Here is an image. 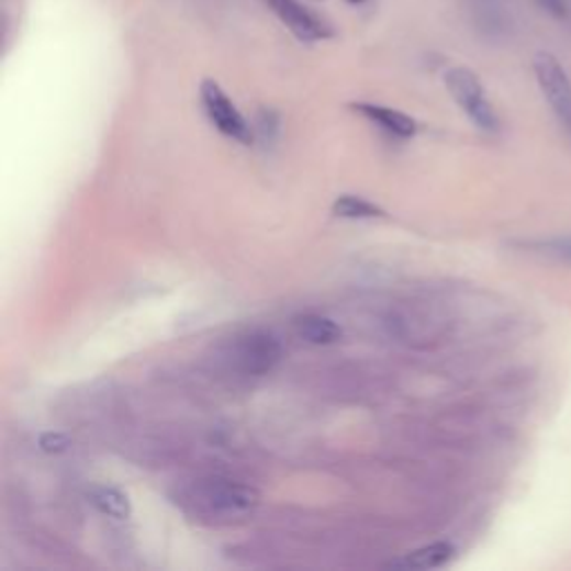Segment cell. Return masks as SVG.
I'll return each mask as SVG.
<instances>
[{
	"mask_svg": "<svg viewBox=\"0 0 571 571\" xmlns=\"http://www.w3.org/2000/svg\"><path fill=\"white\" fill-rule=\"evenodd\" d=\"M538 5H540L545 12H549L551 16H556V19H564V16H567L564 0H538Z\"/></svg>",
	"mask_w": 571,
	"mask_h": 571,
	"instance_id": "4fadbf2b",
	"label": "cell"
},
{
	"mask_svg": "<svg viewBox=\"0 0 571 571\" xmlns=\"http://www.w3.org/2000/svg\"><path fill=\"white\" fill-rule=\"evenodd\" d=\"M333 214L339 220H376V217H384L387 212L362 197L342 194L333 203Z\"/></svg>",
	"mask_w": 571,
	"mask_h": 571,
	"instance_id": "30bf717a",
	"label": "cell"
},
{
	"mask_svg": "<svg viewBox=\"0 0 571 571\" xmlns=\"http://www.w3.org/2000/svg\"><path fill=\"white\" fill-rule=\"evenodd\" d=\"M199 94H201L203 110H205L208 119L212 121V125L217 127L222 134L244 143V146H250L253 130H250L248 121L242 116V112L235 108V103L228 99V94L222 90V86L205 79L201 83Z\"/></svg>",
	"mask_w": 571,
	"mask_h": 571,
	"instance_id": "7a4b0ae2",
	"label": "cell"
},
{
	"mask_svg": "<svg viewBox=\"0 0 571 571\" xmlns=\"http://www.w3.org/2000/svg\"><path fill=\"white\" fill-rule=\"evenodd\" d=\"M67 445H69V440L65 438V436H60V434H47V436H43L41 438V447L45 449V451H65L67 449Z\"/></svg>",
	"mask_w": 571,
	"mask_h": 571,
	"instance_id": "7c38bea8",
	"label": "cell"
},
{
	"mask_svg": "<svg viewBox=\"0 0 571 571\" xmlns=\"http://www.w3.org/2000/svg\"><path fill=\"white\" fill-rule=\"evenodd\" d=\"M348 3H355V5H357V3H365V0H348Z\"/></svg>",
	"mask_w": 571,
	"mask_h": 571,
	"instance_id": "5bb4252c",
	"label": "cell"
},
{
	"mask_svg": "<svg viewBox=\"0 0 571 571\" xmlns=\"http://www.w3.org/2000/svg\"><path fill=\"white\" fill-rule=\"evenodd\" d=\"M208 505L226 516H244L259 505V493L242 482L217 480L205 489Z\"/></svg>",
	"mask_w": 571,
	"mask_h": 571,
	"instance_id": "5b68a950",
	"label": "cell"
},
{
	"mask_svg": "<svg viewBox=\"0 0 571 571\" xmlns=\"http://www.w3.org/2000/svg\"><path fill=\"white\" fill-rule=\"evenodd\" d=\"M90 497H92V503L97 505L99 512H103L105 516H112V518H116V520H125V518H130V514H132L130 500H127V495H125L121 489H114V486H97Z\"/></svg>",
	"mask_w": 571,
	"mask_h": 571,
	"instance_id": "8fae6325",
	"label": "cell"
},
{
	"mask_svg": "<svg viewBox=\"0 0 571 571\" xmlns=\"http://www.w3.org/2000/svg\"><path fill=\"white\" fill-rule=\"evenodd\" d=\"M534 71L545 99L549 101L551 110L571 134V81L567 77L564 67L558 63L553 54L540 52L534 58Z\"/></svg>",
	"mask_w": 571,
	"mask_h": 571,
	"instance_id": "3957f363",
	"label": "cell"
},
{
	"mask_svg": "<svg viewBox=\"0 0 571 571\" xmlns=\"http://www.w3.org/2000/svg\"><path fill=\"white\" fill-rule=\"evenodd\" d=\"M456 556L451 542H434L422 549L411 551L402 562H393V567H408V569H438L447 564Z\"/></svg>",
	"mask_w": 571,
	"mask_h": 571,
	"instance_id": "9c48e42d",
	"label": "cell"
},
{
	"mask_svg": "<svg viewBox=\"0 0 571 571\" xmlns=\"http://www.w3.org/2000/svg\"><path fill=\"white\" fill-rule=\"evenodd\" d=\"M275 16L291 30L295 38L302 43H315L328 38L333 32L317 14L304 8L300 0H266Z\"/></svg>",
	"mask_w": 571,
	"mask_h": 571,
	"instance_id": "277c9868",
	"label": "cell"
},
{
	"mask_svg": "<svg viewBox=\"0 0 571 571\" xmlns=\"http://www.w3.org/2000/svg\"><path fill=\"white\" fill-rule=\"evenodd\" d=\"M355 112H360L362 116H367L371 123L380 125L382 130H387L389 134L398 136V138H413L417 132V125L411 116L384 108V105H376V103H352L350 105Z\"/></svg>",
	"mask_w": 571,
	"mask_h": 571,
	"instance_id": "52a82bcc",
	"label": "cell"
},
{
	"mask_svg": "<svg viewBox=\"0 0 571 571\" xmlns=\"http://www.w3.org/2000/svg\"><path fill=\"white\" fill-rule=\"evenodd\" d=\"M445 83L456 99V103L467 112V116L482 130H497V116L484 94L482 83L467 67H454L445 75Z\"/></svg>",
	"mask_w": 571,
	"mask_h": 571,
	"instance_id": "6da1fadb",
	"label": "cell"
},
{
	"mask_svg": "<svg viewBox=\"0 0 571 571\" xmlns=\"http://www.w3.org/2000/svg\"><path fill=\"white\" fill-rule=\"evenodd\" d=\"M295 331L302 339H306L309 344H317V346L335 344L342 337V328L324 315H302V317H298Z\"/></svg>",
	"mask_w": 571,
	"mask_h": 571,
	"instance_id": "ba28073f",
	"label": "cell"
},
{
	"mask_svg": "<svg viewBox=\"0 0 571 571\" xmlns=\"http://www.w3.org/2000/svg\"><path fill=\"white\" fill-rule=\"evenodd\" d=\"M233 357L244 373L261 376L277 365L281 357V348L270 335L250 333L237 342Z\"/></svg>",
	"mask_w": 571,
	"mask_h": 571,
	"instance_id": "8992f818",
	"label": "cell"
}]
</instances>
